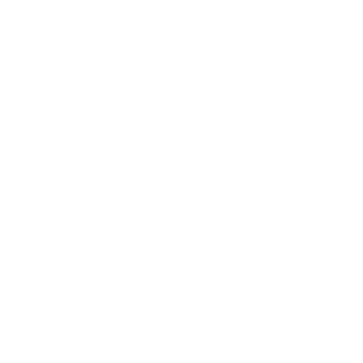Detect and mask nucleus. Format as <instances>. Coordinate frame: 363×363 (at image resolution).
<instances>
[]
</instances>
